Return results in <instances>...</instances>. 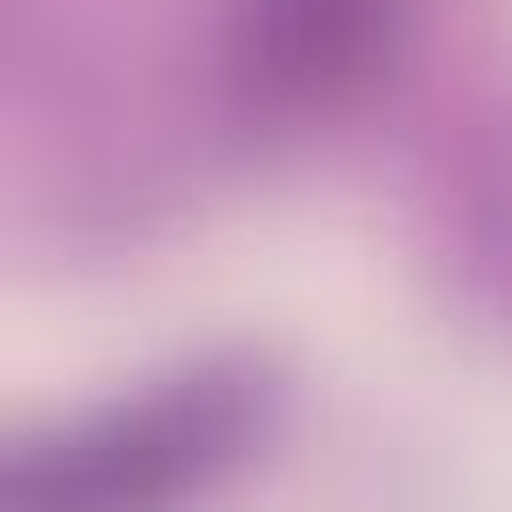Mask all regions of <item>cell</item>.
Here are the masks:
<instances>
[{
  "instance_id": "obj_2",
  "label": "cell",
  "mask_w": 512,
  "mask_h": 512,
  "mask_svg": "<svg viewBox=\"0 0 512 512\" xmlns=\"http://www.w3.org/2000/svg\"><path fill=\"white\" fill-rule=\"evenodd\" d=\"M400 0H240L232 64L264 104H336L392 56Z\"/></svg>"
},
{
  "instance_id": "obj_1",
  "label": "cell",
  "mask_w": 512,
  "mask_h": 512,
  "mask_svg": "<svg viewBox=\"0 0 512 512\" xmlns=\"http://www.w3.org/2000/svg\"><path fill=\"white\" fill-rule=\"evenodd\" d=\"M256 424V384L240 368H200L136 408H112L80 432H56L16 456L8 512H176L208 488Z\"/></svg>"
}]
</instances>
